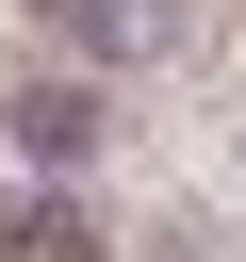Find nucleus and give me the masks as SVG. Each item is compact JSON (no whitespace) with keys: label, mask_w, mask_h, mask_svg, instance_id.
<instances>
[{"label":"nucleus","mask_w":246,"mask_h":262,"mask_svg":"<svg viewBox=\"0 0 246 262\" xmlns=\"http://www.w3.org/2000/svg\"><path fill=\"white\" fill-rule=\"evenodd\" d=\"M16 16H33V49H49V66H98V82H115V66H148V49L180 33V0H16Z\"/></svg>","instance_id":"obj_2"},{"label":"nucleus","mask_w":246,"mask_h":262,"mask_svg":"<svg viewBox=\"0 0 246 262\" xmlns=\"http://www.w3.org/2000/svg\"><path fill=\"white\" fill-rule=\"evenodd\" d=\"M0 164H16V131H0Z\"/></svg>","instance_id":"obj_4"},{"label":"nucleus","mask_w":246,"mask_h":262,"mask_svg":"<svg viewBox=\"0 0 246 262\" xmlns=\"http://www.w3.org/2000/svg\"><path fill=\"white\" fill-rule=\"evenodd\" d=\"M0 262H98V196L82 180H16L0 196Z\"/></svg>","instance_id":"obj_3"},{"label":"nucleus","mask_w":246,"mask_h":262,"mask_svg":"<svg viewBox=\"0 0 246 262\" xmlns=\"http://www.w3.org/2000/svg\"><path fill=\"white\" fill-rule=\"evenodd\" d=\"M0 131H16V164H33V180H82V164H98V131H115V82L33 49V66L0 82Z\"/></svg>","instance_id":"obj_1"}]
</instances>
